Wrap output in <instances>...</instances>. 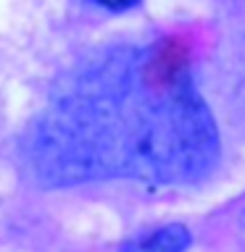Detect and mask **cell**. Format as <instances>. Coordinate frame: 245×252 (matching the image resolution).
Returning <instances> with one entry per match:
<instances>
[{
  "mask_svg": "<svg viewBox=\"0 0 245 252\" xmlns=\"http://www.w3.org/2000/svg\"><path fill=\"white\" fill-rule=\"evenodd\" d=\"M187 244H190V231L179 223H171L158 228L148 239L126 244L124 252H185Z\"/></svg>",
  "mask_w": 245,
  "mask_h": 252,
  "instance_id": "cell-3",
  "label": "cell"
},
{
  "mask_svg": "<svg viewBox=\"0 0 245 252\" xmlns=\"http://www.w3.org/2000/svg\"><path fill=\"white\" fill-rule=\"evenodd\" d=\"M95 3H100L108 11H126V8H134L140 0H95Z\"/></svg>",
  "mask_w": 245,
  "mask_h": 252,
  "instance_id": "cell-4",
  "label": "cell"
},
{
  "mask_svg": "<svg viewBox=\"0 0 245 252\" xmlns=\"http://www.w3.org/2000/svg\"><path fill=\"white\" fill-rule=\"evenodd\" d=\"M219 155L213 118L190 84L156 87L129 55L87 66L35 129L32 160L50 184L95 176L193 181Z\"/></svg>",
  "mask_w": 245,
  "mask_h": 252,
  "instance_id": "cell-1",
  "label": "cell"
},
{
  "mask_svg": "<svg viewBox=\"0 0 245 252\" xmlns=\"http://www.w3.org/2000/svg\"><path fill=\"white\" fill-rule=\"evenodd\" d=\"M187 42L185 39H166L153 47V53L142 61V74L156 87H171L187 76Z\"/></svg>",
  "mask_w": 245,
  "mask_h": 252,
  "instance_id": "cell-2",
  "label": "cell"
}]
</instances>
